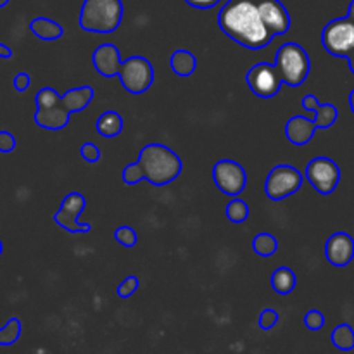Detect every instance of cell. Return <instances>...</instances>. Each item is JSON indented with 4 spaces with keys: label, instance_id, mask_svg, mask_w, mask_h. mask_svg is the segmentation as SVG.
Masks as SVG:
<instances>
[{
    "label": "cell",
    "instance_id": "obj_36",
    "mask_svg": "<svg viewBox=\"0 0 354 354\" xmlns=\"http://www.w3.org/2000/svg\"><path fill=\"white\" fill-rule=\"evenodd\" d=\"M348 62H349V69H351V73L354 75V50L351 52V55L348 57Z\"/></svg>",
    "mask_w": 354,
    "mask_h": 354
},
{
    "label": "cell",
    "instance_id": "obj_17",
    "mask_svg": "<svg viewBox=\"0 0 354 354\" xmlns=\"http://www.w3.org/2000/svg\"><path fill=\"white\" fill-rule=\"evenodd\" d=\"M315 121L308 120L304 116H294L287 121L286 124V137L290 144L294 145H306L310 144V140L313 138L315 133Z\"/></svg>",
    "mask_w": 354,
    "mask_h": 354
},
{
    "label": "cell",
    "instance_id": "obj_38",
    "mask_svg": "<svg viewBox=\"0 0 354 354\" xmlns=\"http://www.w3.org/2000/svg\"><path fill=\"white\" fill-rule=\"evenodd\" d=\"M349 106H351V111L354 113V90L349 93Z\"/></svg>",
    "mask_w": 354,
    "mask_h": 354
},
{
    "label": "cell",
    "instance_id": "obj_22",
    "mask_svg": "<svg viewBox=\"0 0 354 354\" xmlns=\"http://www.w3.org/2000/svg\"><path fill=\"white\" fill-rule=\"evenodd\" d=\"M252 249L258 256H263V258H270V256L275 254L279 251V241L277 237H273L272 234H258L252 241Z\"/></svg>",
    "mask_w": 354,
    "mask_h": 354
},
{
    "label": "cell",
    "instance_id": "obj_7",
    "mask_svg": "<svg viewBox=\"0 0 354 354\" xmlns=\"http://www.w3.org/2000/svg\"><path fill=\"white\" fill-rule=\"evenodd\" d=\"M118 76L127 92L140 95V93L147 92L154 83V68H152L151 61L142 55H131L127 61L121 62Z\"/></svg>",
    "mask_w": 354,
    "mask_h": 354
},
{
    "label": "cell",
    "instance_id": "obj_9",
    "mask_svg": "<svg viewBox=\"0 0 354 354\" xmlns=\"http://www.w3.org/2000/svg\"><path fill=\"white\" fill-rule=\"evenodd\" d=\"M245 82H248L251 92L261 99L275 97L283 83L279 68L275 64H268V62H259V64L252 66L245 75Z\"/></svg>",
    "mask_w": 354,
    "mask_h": 354
},
{
    "label": "cell",
    "instance_id": "obj_27",
    "mask_svg": "<svg viewBox=\"0 0 354 354\" xmlns=\"http://www.w3.org/2000/svg\"><path fill=\"white\" fill-rule=\"evenodd\" d=\"M121 178H123V182L127 183V185H135V183L142 182L144 180V171H142V166L140 162H131V165H128L127 168L123 169V175H121Z\"/></svg>",
    "mask_w": 354,
    "mask_h": 354
},
{
    "label": "cell",
    "instance_id": "obj_13",
    "mask_svg": "<svg viewBox=\"0 0 354 354\" xmlns=\"http://www.w3.org/2000/svg\"><path fill=\"white\" fill-rule=\"evenodd\" d=\"M258 9L265 26L273 37H279L289 31L290 14L280 0H258Z\"/></svg>",
    "mask_w": 354,
    "mask_h": 354
},
{
    "label": "cell",
    "instance_id": "obj_21",
    "mask_svg": "<svg viewBox=\"0 0 354 354\" xmlns=\"http://www.w3.org/2000/svg\"><path fill=\"white\" fill-rule=\"evenodd\" d=\"M296 273L289 268V266H282V268L275 270L272 275V289L280 296H287L296 289Z\"/></svg>",
    "mask_w": 354,
    "mask_h": 354
},
{
    "label": "cell",
    "instance_id": "obj_16",
    "mask_svg": "<svg viewBox=\"0 0 354 354\" xmlns=\"http://www.w3.org/2000/svg\"><path fill=\"white\" fill-rule=\"evenodd\" d=\"M303 107L304 109L311 111V113H315V124H317V128H322V130H325V128H330L332 124L337 121V116H339V111L337 107L334 106V104H320V100L317 99L315 95H304L303 97Z\"/></svg>",
    "mask_w": 354,
    "mask_h": 354
},
{
    "label": "cell",
    "instance_id": "obj_19",
    "mask_svg": "<svg viewBox=\"0 0 354 354\" xmlns=\"http://www.w3.org/2000/svg\"><path fill=\"white\" fill-rule=\"evenodd\" d=\"M97 131L104 138H114L123 131V118L116 111H106L97 120Z\"/></svg>",
    "mask_w": 354,
    "mask_h": 354
},
{
    "label": "cell",
    "instance_id": "obj_41",
    "mask_svg": "<svg viewBox=\"0 0 354 354\" xmlns=\"http://www.w3.org/2000/svg\"><path fill=\"white\" fill-rule=\"evenodd\" d=\"M254 2H258V0H254Z\"/></svg>",
    "mask_w": 354,
    "mask_h": 354
},
{
    "label": "cell",
    "instance_id": "obj_25",
    "mask_svg": "<svg viewBox=\"0 0 354 354\" xmlns=\"http://www.w3.org/2000/svg\"><path fill=\"white\" fill-rule=\"evenodd\" d=\"M21 335V322L19 318H10L2 328H0V346L16 344Z\"/></svg>",
    "mask_w": 354,
    "mask_h": 354
},
{
    "label": "cell",
    "instance_id": "obj_32",
    "mask_svg": "<svg viewBox=\"0 0 354 354\" xmlns=\"http://www.w3.org/2000/svg\"><path fill=\"white\" fill-rule=\"evenodd\" d=\"M16 149V138L12 133L2 130L0 131V152L7 154V152H12Z\"/></svg>",
    "mask_w": 354,
    "mask_h": 354
},
{
    "label": "cell",
    "instance_id": "obj_24",
    "mask_svg": "<svg viewBox=\"0 0 354 354\" xmlns=\"http://www.w3.org/2000/svg\"><path fill=\"white\" fill-rule=\"evenodd\" d=\"M249 206L245 201L242 199H232L227 206V218L232 221V223H244L249 218Z\"/></svg>",
    "mask_w": 354,
    "mask_h": 354
},
{
    "label": "cell",
    "instance_id": "obj_6",
    "mask_svg": "<svg viewBox=\"0 0 354 354\" xmlns=\"http://www.w3.org/2000/svg\"><path fill=\"white\" fill-rule=\"evenodd\" d=\"M322 45L330 55L348 59L354 50V21L348 16L330 21L322 31Z\"/></svg>",
    "mask_w": 354,
    "mask_h": 354
},
{
    "label": "cell",
    "instance_id": "obj_40",
    "mask_svg": "<svg viewBox=\"0 0 354 354\" xmlns=\"http://www.w3.org/2000/svg\"><path fill=\"white\" fill-rule=\"evenodd\" d=\"M2 251H3V248H2V241H0V254H2Z\"/></svg>",
    "mask_w": 354,
    "mask_h": 354
},
{
    "label": "cell",
    "instance_id": "obj_23",
    "mask_svg": "<svg viewBox=\"0 0 354 354\" xmlns=\"http://www.w3.org/2000/svg\"><path fill=\"white\" fill-rule=\"evenodd\" d=\"M332 342L341 351H351V349H354V330L351 325L342 324L335 327L334 332H332Z\"/></svg>",
    "mask_w": 354,
    "mask_h": 354
},
{
    "label": "cell",
    "instance_id": "obj_26",
    "mask_svg": "<svg viewBox=\"0 0 354 354\" xmlns=\"http://www.w3.org/2000/svg\"><path fill=\"white\" fill-rule=\"evenodd\" d=\"M114 239H116L118 244H121L123 248H133L138 241L137 232L131 227H127V225H123V227H120L114 232Z\"/></svg>",
    "mask_w": 354,
    "mask_h": 354
},
{
    "label": "cell",
    "instance_id": "obj_11",
    "mask_svg": "<svg viewBox=\"0 0 354 354\" xmlns=\"http://www.w3.org/2000/svg\"><path fill=\"white\" fill-rule=\"evenodd\" d=\"M86 206L85 196L78 192H71L64 197L61 207L57 213L54 214V221L64 230L71 232V234H88L92 230L90 223H80L78 216L83 213Z\"/></svg>",
    "mask_w": 354,
    "mask_h": 354
},
{
    "label": "cell",
    "instance_id": "obj_3",
    "mask_svg": "<svg viewBox=\"0 0 354 354\" xmlns=\"http://www.w3.org/2000/svg\"><path fill=\"white\" fill-rule=\"evenodd\" d=\"M138 162L144 171V180L156 187L175 182L183 168L180 156L162 144L145 145L138 156Z\"/></svg>",
    "mask_w": 354,
    "mask_h": 354
},
{
    "label": "cell",
    "instance_id": "obj_37",
    "mask_svg": "<svg viewBox=\"0 0 354 354\" xmlns=\"http://www.w3.org/2000/svg\"><path fill=\"white\" fill-rule=\"evenodd\" d=\"M348 17L349 19L354 21V0L351 3H349V9H348Z\"/></svg>",
    "mask_w": 354,
    "mask_h": 354
},
{
    "label": "cell",
    "instance_id": "obj_1",
    "mask_svg": "<svg viewBox=\"0 0 354 354\" xmlns=\"http://www.w3.org/2000/svg\"><path fill=\"white\" fill-rule=\"evenodd\" d=\"M218 26L230 40L251 50L265 48L273 40L254 0H228L218 14Z\"/></svg>",
    "mask_w": 354,
    "mask_h": 354
},
{
    "label": "cell",
    "instance_id": "obj_30",
    "mask_svg": "<svg viewBox=\"0 0 354 354\" xmlns=\"http://www.w3.org/2000/svg\"><path fill=\"white\" fill-rule=\"evenodd\" d=\"M138 286H140V280L137 279V277H128V279H124L123 282L118 286V296L120 297H130L131 294L137 292Z\"/></svg>",
    "mask_w": 354,
    "mask_h": 354
},
{
    "label": "cell",
    "instance_id": "obj_8",
    "mask_svg": "<svg viewBox=\"0 0 354 354\" xmlns=\"http://www.w3.org/2000/svg\"><path fill=\"white\" fill-rule=\"evenodd\" d=\"M303 185V175L297 168L290 165H280L270 171L265 183V192L268 199L282 201L294 196Z\"/></svg>",
    "mask_w": 354,
    "mask_h": 354
},
{
    "label": "cell",
    "instance_id": "obj_15",
    "mask_svg": "<svg viewBox=\"0 0 354 354\" xmlns=\"http://www.w3.org/2000/svg\"><path fill=\"white\" fill-rule=\"evenodd\" d=\"M92 62L95 71L104 78H111V76H118L121 68V57L120 50L116 45L113 44H102L95 48L92 55Z\"/></svg>",
    "mask_w": 354,
    "mask_h": 354
},
{
    "label": "cell",
    "instance_id": "obj_18",
    "mask_svg": "<svg viewBox=\"0 0 354 354\" xmlns=\"http://www.w3.org/2000/svg\"><path fill=\"white\" fill-rule=\"evenodd\" d=\"M30 30L33 31L35 37L47 41L59 40V38L62 37V33H64L61 24L48 19V17H35V19L30 23Z\"/></svg>",
    "mask_w": 354,
    "mask_h": 354
},
{
    "label": "cell",
    "instance_id": "obj_12",
    "mask_svg": "<svg viewBox=\"0 0 354 354\" xmlns=\"http://www.w3.org/2000/svg\"><path fill=\"white\" fill-rule=\"evenodd\" d=\"M213 178L218 189L223 194L232 197H237L242 194L248 183V175H245L244 166L239 165L232 159H223L218 161L213 168Z\"/></svg>",
    "mask_w": 354,
    "mask_h": 354
},
{
    "label": "cell",
    "instance_id": "obj_20",
    "mask_svg": "<svg viewBox=\"0 0 354 354\" xmlns=\"http://www.w3.org/2000/svg\"><path fill=\"white\" fill-rule=\"evenodd\" d=\"M169 66L178 76H190L197 69V59L189 50H175L169 57Z\"/></svg>",
    "mask_w": 354,
    "mask_h": 354
},
{
    "label": "cell",
    "instance_id": "obj_33",
    "mask_svg": "<svg viewBox=\"0 0 354 354\" xmlns=\"http://www.w3.org/2000/svg\"><path fill=\"white\" fill-rule=\"evenodd\" d=\"M31 83V78L28 73H17L16 76H14V88L17 90V92H24V90L30 86Z\"/></svg>",
    "mask_w": 354,
    "mask_h": 354
},
{
    "label": "cell",
    "instance_id": "obj_4",
    "mask_svg": "<svg viewBox=\"0 0 354 354\" xmlns=\"http://www.w3.org/2000/svg\"><path fill=\"white\" fill-rule=\"evenodd\" d=\"M123 19L121 0H85L80 12V26L92 33H113Z\"/></svg>",
    "mask_w": 354,
    "mask_h": 354
},
{
    "label": "cell",
    "instance_id": "obj_31",
    "mask_svg": "<svg viewBox=\"0 0 354 354\" xmlns=\"http://www.w3.org/2000/svg\"><path fill=\"white\" fill-rule=\"evenodd\" d=\"M80 154H82V158L85 159L86 162H99L100 159V151L99 147H97L95 144H92V142H86V144L82 145V149H80Z\"/></svg>",
    "mask_w": 354,
    "mask_h": 354
},
{
    "label": "cell",
    "instance_id": "obj_29",
    "mask_svg": "<svg viewBox=\"0 0 354 354\" xmlns=\"http://www.w3.org/2000/svg\"><path fill=\"white\" fill-rule=\"evenodd\" d=\"M277 324H279V313L275 310L266 308V310L261 311V315H259V327H261V330H272Z\"/></svg>",
    "mask_w": 354,
    "mask_h": 354
},
{
    "label": "cell",
    "instance_id": "obj_2",
    "mask_svg": "<svg viewBox=\"0 0 354 354\" xmlns=\"http://www.w3.org/2000/svg\"><path fill=\"white\" fill-rule=\"evenodd\" d=\"M92 99L93 88L88 85L71 88L64 95H59L50 86H44L35 97V104H37L35 123L45 130H62L68 127L69 116L73 113L86 109Z\"/></svg>",
    "mask_w": 354,
    "mask_h": 354
},
{
    "label": "cell",
    "instance_id": "obj_35",
    "mask_svg": "<svg viewBox=\"0 0 354 354\" xmlns=\"http://www.w3.org/2000/svg\"><path fill=\"white\" fill-rule=\"evenodd\" d=\"M0 57H3V59L12 57V50H10V48L3 44H0Z\"/></svg>",
    "mask_w": 354,
    "mask_h": 354
},
{
    "label": "cell",
    "instance_id": "obj_14",
    "mask_svg": "<svg viewBox=\"0 0 354 354\" xmlns=\"http://www.w3.org/2000/svg\"><path fill=\"white\" fill-rule=\"evenodd\" d=\"M325 258L334 266H348L354 258V239L346 232L330 235L325 244Z\"/></svg>",
    "mask_w": 354,
    "mask_h": 354
},
{
    "label": "cell",
    "instance_id": "obj_39",
    "mask_svg": "<svg viewBox=\"0 0 354 354\" xmlns=\"http://www.w3.org/2000/svg\"><path fill=\"white\" fill-rule=\"evenodd\" d=\"M7 3H9V0H0V9H2V7H6Z\"/></svg>",
    "mask_w": 354,
    "mask_h": 354
},
{
    "label": "cell",
    "instance_id": "obj_28",
    "mask_svg": "<svg viewBox=\"0 0 354 354\" xmlns=\"http://www.w3.org/2000/svg\"><path fill=\"white\" fill-rule=\"evenodd\" d=\"M304 324H306V327L310 328V330H313V332L322 330V328H324V325H325L324 313H322V311H318V310L308 311L306 317H304Z\"/></svg>",
    "mask_w": 354,
    "mask_h": 354
},
{
    "label": "cell",
    "instance_id": "obj_34",
    "mask_svg": "<svg viewBox=\"0 0 354 354\" xmlns=\"http://www.w3.org/2000/svg\"><path fill=\"white\" fill-rule=\"evenodd\" d=\"M189 6L196 7V9H201V10H206V9H211V7L218 6V3L221 2V0H185Z\"/></svg>",
    "mask_w": 354,
    "mask_h": 354
},
{
    "label": "cell",
    "instance_id": "obj_10",
    "mask_svg": "<svg viewBox=\"0 0 354 354\" xmlns=\"http://www.w3.org/2000/svg\"><path fill=\"white\" fill-rule=\"evenodd\" d=\"M306 178L322 196H328L341 182V168L330 158H315L306 168Z\"/></svg>",
    "mask_w": 354,
    "mask_h": 354
},
{
    "label": "cell",
    "instance_id": "obj_5",
    "mask_svg": "<svg viewBox=\"0 0 354 354\" xmlns=\"http://www.w3.org/2000/svg\"><path fill=\"white\" fill-rule=\"evenodd\" d=\"M275 66L279 68L282 82L289 86L303 85L311 69L308 52L294 41L280 45L279 50H277Z\"/></svg>",
    "mask_w": 354,
    "mask_h": 354
}]
</instances>
